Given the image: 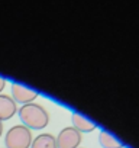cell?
Wrapping results in <instances>:
<instances>
[{
    "mask_svg": "<svg viewBox=\"0 0 139 148\" xmlns=\"http://www.w3.org/2000/svg\"><path fill=\"white\" fill-rule=\"evenodd\" d=\"M19 118L25 126L32 129H42L49 122V115L46 109L38 103L22 105V108L19 109Z\"/></svg>",
    "mask_w": 139,
    "mask_h": 148,
    "instance_id": "1",
    "label": "cell"
},
{
    "mask_svg": "<svg viewBox=\"0 0 139 148\" xmlns=\"http://www.w3.org/2000/svg\"><path fill=\"white\" fill-rule=\"evenodd\" d=\"M71 122H73V128H76L78 132H91L97 128V125L89 119H86L83 115L80 113H73L71 116Z\"/></svg>",
    "mask_w": 139,
    "mask_h": 148,
    "instance_id": "6",
    "label": "cell"
},
{
    "mask_svg": "<svg viewBox=\"0 0 139 148\" xmlns=\"http://www.w3.org/2000/svg\"><path fill=\"white\" fill-rule=\"evenodd\" d=\"M99 141H100L103 148H122L123 147V144L116 136H113L110 132H107V131H100Z\"/></svg>",
    "mask_w": 139,
    "mask_h": 148,
    "instance_id": "8",
    "label": "cell"
},
{
    "mask_svg": "<svg viewBox=\"0 0 139 148\" xmlns=\"http://www.w3.org/2000/svg\"><path fill=\"white\" fill-rule=\"evenodd\" d=\"M83 135L73 126L64 128L57 136V148H78Z\"/></svg>",
    "mask_w": 139,
    "mask_h": 148,
    "instance_id": "3",
    "label": "cell"
},
{
    "mask_svg": "<svg viewBox=\"0 0 139 148\" xmlns=\"http://www.w3.org/2000/svg\"><path fill=\"white\" fill-rule=\"evenodd\" d=\"M5 86H6V80H5L3 77H0V95H2V92H3Z\"/></svg>",
    "mask_w": 139,
    "mask_h": 148,
    "instance_id": "9",
    "label": "cell"
},
{
    "mask_svg": "<svg viewBox=\"0 0 139 148\" xmlns=\"http://www.w3.org/2000/svg\"><path fill=\"white\" fill-rule=\"evenodd\" d=\"M16 112H18V106L13 97L7 95H0V121L3 122V121L12 119Z\"/></svg>",
    "mask_w": 139,
    "mask_h": 148,
    "instance_id": "5",
    "label": "cell"
},
{
    "mask_svg": "<svg viewBox=\"0 0 139 148\" xmlns=\"http://www.w3.org/2000/svg\"><path fill=\"white\" fill-rule=\"evenodd\" d=\"M12 97L16 103H22V105H28V103H32L36 97H38V93L23 84H12Z\"/></svg>",
    "mask_w": 139,
    "mask_h": 148,
    "instance_id": "4",
    "label": "cell"
},
{
    "mask_svg": "<svg viewBox=\"0 0 139 148\" xmlns=\"http://www.w3.org/2000/svg\"><path fill=\"white\" fill-rule=\"evenodd\" d=\"M2 134H3V123L0 121V136H2Z\"/></svg>",
    "mask_w": 139,
    "mask_h": 148,
    "instance_id": "10",
    "label": "cell"
},
{
    "mask_svg": "<svg viewBox=\"0 0 139 148\" xmlns=\"http://www.w3.org/2000/svg\"><path fill=\"white\" fill-rule=\"evenodd\" d=\"M31 148H57V138L51 134H41L32 139Z\"/></svg>",
    "mask_w": 139,
    "mask_h": 148,
    "instance_id": "7",
    "label": "cell"
},
{
    "mask_svg": "<svg viewBox=\"0 0 139 148\" xmlns=\"http://www.w3.org/2000/svg\"><path fill=\"white\" fill-rule=\"evenodd\" d=\"M5 144L6 148H31L32 132L25 125H15L7 131Z\"/></svg>",
    "mask_w": 139,
    "mask_h": 148,
    "instance_id": "2",
    "label": "cell"
}]
</instances>
